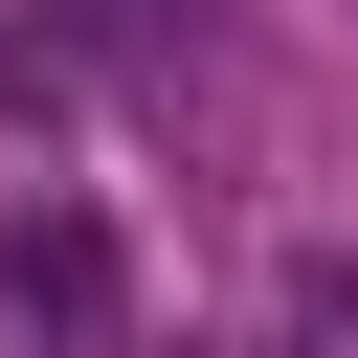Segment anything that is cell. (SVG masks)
Masks as SVG:
<instances>
[{"label": "cell", "instance_id": "obj_1", "mask_svg": "<svg viewBox=\"0 0 358 358\" xmlns=\"http://www.w3.org/2000/svg\"><path fill=\"white\" fill-rule=\"evenodd\" d=\"M0 313H22L45 358H112V336H134V246H112L90 201H22V224H0Z\"/></svg>", "mask_w": 358, "mask_h": 358}, {"label": "cell", "instance_id": "obj_2", "mask_svg": "<svg viewBox=\"0 0 358 358\" xmlns=\"http://www.w3.org/2000/svg\"><path fill=\"white\" fill-rule=\"evenodd\" d=\"M0 134H45V45H0Z\"/></svg>", "mask_w": 358, "mask_h": 358}]
</instances>
